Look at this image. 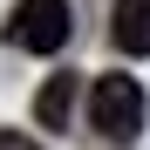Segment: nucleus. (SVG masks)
<instances>
[{"label":"nucleus","instance_id":"f257e3e1","mask_svg":"<svg viewBox=\"0 0 150 150\" xmlns=\"http://www.w3.org/2000/svg\"><path fill=\"white\" fill-rule=\"evenodd\" d=\"M143 116H150V96L137 75H96V89H89V123H96V137H109V143H130L143 130Z\"/></svg>","mask_w":150,"mask_h":150},{"label":"nucleus","instance_id":"f03ea898","mask_svg":"<svg viewBox=\"0 0 150 150\" xmlns=\"http://www.w3.org/2000/svg\"><path fill=\"white\" fill-rule=\"evenodd\" d=\"M68 0H14L7 14V41L21 48V55H55V48L68 41Z\"/></svg>","mask_w":150,"mask_h":150},{"label":"nucleus","instance_id":"7ed1b4c3","mask_svg":"<svg viewBox=\"0 0 150 150\" xmlns=\"http://www.w3.org/2000/svg\"><path fill=\"white\" fill-rule=\"evenodd\" d=\"M109 41L123 48V55H150V0H116Z\"/></svg>","mask_w":150,"mask_h":150},{"label":"nucleus","instance_id":"20e7f679","mask_svg":"<svg viewBox=\"0 0 150 150\" xmlns=\"http://www.w3.org/2000/svg\"><path fill=\"white\" fill-rule=\"evenodd\" d=\"M75 96H82V75H48V82H41V96H34V116L48 123V130H68Z\"/></svg>","mask_w":150,"mask_h":150},{"label":"nucleus","instance_id":"39448f33","mask_svg":"<svg viewBox=\"0 0 150 150\" xmlns=\"http://www.w3.org/2000/svg\"><path fill=\"white\" fill-rule=\"evenodd\" d=\"M0 150H41V143H28V137H14V130H0Z\"/></svg>","mask_w":150,"mask_h":150}]
</instances>
